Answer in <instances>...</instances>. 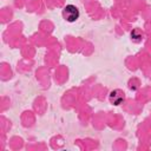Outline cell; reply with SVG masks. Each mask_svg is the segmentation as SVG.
<instances>
[{"label": "cell", "mask_w": 151, "mask_h": 151, "mask_svg": "<svg viewBox=\"0 0 151 151\" xmlns=\"http://www.w3.org/2000/svg\"><path fill=\"white\" fill-rule=\"evenodd\" d=\"M63 15L67 21L73 22L79 18V9L74 5H67L63 9Z\"/></svg>", "instance_id": "cell-1"}, {"label": "cell", "mask_w": 151, "mask_h": 151, "mask_svg": "<svg viewBox=\"0 0 151 151\" xmlns=\"http://www.w3.org/2000/svg\"><path fill=\"white\" fill-rule=\"evenodd\" d=\"M110 100L111 103H113L114 105H119L123 100H124V93L119 90H116V91H112L111 94H110Z\"/></svg>", "instance_id": "cell-2"}, {"label": "cell", "mask_w": 151, "mask_h": 151, "mask_svg": "<svg viewBox=\"0 0 151 151\" xmlns=\"http://www.w3.org/2000/svg\"><path fill=\"white\" fill-rule=\"evenodd\" d=\"M138 31L137 29H134L132 33H131V38L133 39V40H136V41H140V39H142V34H138V35H136V33H137Z\"/></svg>", "instance_id": "cell-3"}]
</instances>
